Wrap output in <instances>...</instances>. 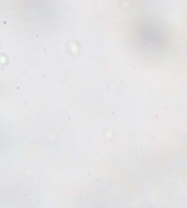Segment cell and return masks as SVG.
I'll list each match as a JSON object with an SVG mask.
<instances>
[{
    "mask_svg": "<svg viewBox=\"0 0 187 208\" xmlns=\"http://www.w3.org/2000/svg\"><path fill=\"white\" fill-rule=\"evenodd\" d=\"M142 152H143V149H141V148H138L137 150H136L135 157H141V155H142Z\"/></svg>",
    "mask_w": 187,
    "mask_h": 208,
    "instance_id": "6da1fadb",
    "label": "cell"
}]
</instances>
